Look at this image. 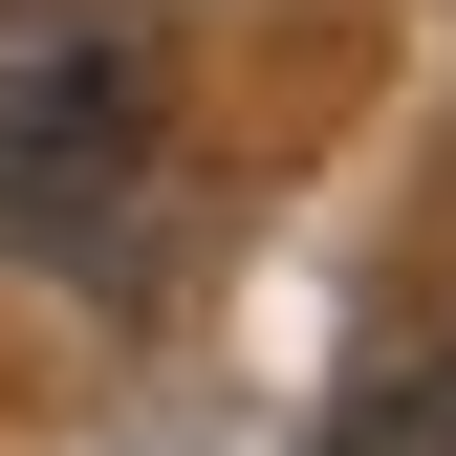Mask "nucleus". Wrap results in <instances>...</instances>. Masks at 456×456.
<instances>
[{"label": "nucleus", "instance_id": "obj_1", "mask_svg": "<svg viewBox=\"0 0 456 456\" xmlns=\"http://www.w3.org/2000/svg\"><path fill=\"white\" fill-rule=\"evenodd\" d=\"M152 131H175L152 0H0V217L87 240V196L152 175Z\"/></svg>", "mask_w": 456, "mask_h": 456}, {"label": "nucleus", "instance_id": "obj_2", "mask_svg": "<svg viewBox=\"0 0 456 456\" xmlns=\"http://www.w3.org/2000/svg\"><path fill=\"white\" fill-rule=\"evenodd\" d=\"M348 456H456V348L370 370V391H348Z\"/></svg>", "mask_w": 456, "mask_h": 456}]
</instances>
